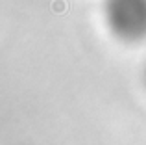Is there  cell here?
<instances>
[{
  "mask_svg": "<svg viewBox=\"0 0 146 145\" xmlns=\"http://www.w3.org/2000/svg\"><path fill=\"white\" fill-rule=\"evenodd\" d=\"M104 17L117 39L124 43L146 39V0H106Z\"/></svg>",
  "mask_w": 146,
  "mask_h": 145,
  "instance_id": "1",
  "label": "cell"
},
{
  "mask_svg": "<svg viewBox=\"0 0 146 145\" xmlns=\"http://www.w3.org/2000/svg\"><path fill=\"white\" fill-rule=\"evenodd\" d=\"M144 80H146V69H144Z\"/></svg>",
  "mask_w": 146,
  "mask_h": 145,
  "instance_id": "2",
  "label": "cell"
}]
</instances>
